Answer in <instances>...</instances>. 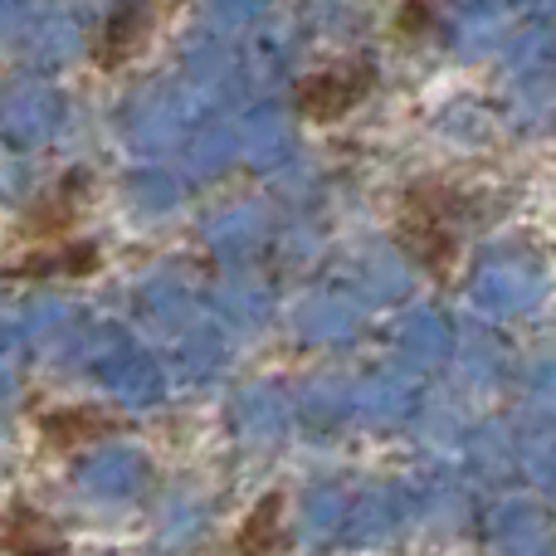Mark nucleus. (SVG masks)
I'll return each mask as SVG.
<instances>
[{
    "instance_id": "f257e3e1",
    "label": "nucleus",
    "mask_w": 556,
    "mask_h": 556,
    "mask_svg": "<svg viewBox=\"0 0 556 556\" xmlns=\"http://www.w3.org/2000/svg\"><path fill=\"white\" fill-rule=\"evenodd\" d=\"M469 211L473 201L464 191H454L450 181H420L415 191H405L395 244L405 254H415L440 283H450L454 260H459V225Z\"/></svg>"
},
{
    "instance_id": "f03ea898",
    "label": "nucleus",
    "mask_w": 556,
    "mask_h": 556,
    "mask_svg": "<svg viewBox=\"0 0 556 556\" xmlns=\"http://www.w3.org/2000/svg\"><path fill=\"white\" fill-rule=\"evenodd\" d=\"M371 88H376L371 59H342V64H332V68H317V74L298 78L293 103H298V113L313 117V123H337V117L352 113Z\"/></svg>"
},
{
    "instance_id": "7ed1b4c3",
    "label": "nucleus",
    "mask_w": 556,
    "mask_h": 556,
    "mask_svg": "<svg viewBox=\"0 0 556 556\" xmlns=\"http://www.w3.org/2000/svg\"><path fill=\"white\" fill-rule=\"evenodd\" d=\"M88 191H93L88 172H68L54 191L39 195V201L25 211V235H29V240H64V235L74 230L78 211H84Z\"/></svg>"
},
{
    "instance_id": "20e7f679",
    "label": "nucleus",
    "mask_w": 556,
    "mask_h": 556,
    "mask_svg": "<svg viewBox=\"0 0 556 556\" xmlns=\"http://www.w3.org/2000/svg\"><path fill=\"white\" fill-rule=\"evenodd\" d=\"M147 35H152V10H147L142 0H123V5L103 20V29H98L93 64L98 68H123L127 59H137V49L147 45Z\"/></svg>"
},
{
    "instance_id": "39448f33",
    "label": "nucleus",
    "mask_w": 556,
    "mask_h": 556,
    "mask_svg": "<svg viewBox=\"0 0 556 556\" xmlns=\"http://www.w3.org/2000/svg\"><path fill=\"white\" fill-rule=\"evenodd\" d=\"M117 420L103 410H93V405H74V410H49L39 415V434H45L49 450H88V444H98L103 434H113Z\"/></svg>"
},
{
    "instance_id": "423d86ee",
    "label": "nucleus",
    "mask_w": 556,
    "mask_h": 556,
    "mask_svg": "<svg viewBox=\"0 0 556 556\" xmlns=\"http://www.w3.org/2000/svg\"><path fill=\"white\" fill-rule=\"evenodd\" d=\"M64 532L54 528V522L45 518V513L25 508V503H15V508L0 518V552H15V556H54L64 552Z\"/></svg>"
},
{
    "instance_id": "0eeeda50",
    "label": "nucleus",
    "mask_w": 556,
    "mask_h": 556,
    "mask_svg": "<svg viewBox=\"0 0 556 556\" xmlns=\"http://www.w3.org/2000/svg\"><path fill=\"white\" fill-rule=\"evenodd\" d=\"M103 264L98 244H54V250H35L20 264H10L5 278H88Z\"/></svg>"
},
{
    "instance_id": "6e6552de",
    "label": "nucleus",
    "mask_w": 556,
    "mask_h": 556,
    "mask_svg": "<svg viewBox=\"0 0 556 556\" xmlns=\"http://www.w3.org/2000/svg\"><path fill=\"white\" fill-rule=\"evenodd\" d=\"M235 552L254 556V552H288V532H283V493H269L260 508L244 518L240 538H235Z\"/></svg>"
},
{
    "instance_id": "1a4fd4ad",
    "label": "nucleus",
    "mask_w": 556,
    "mask_h": 556,
    "mask_svg": "<svg viewBox=\"0 0 556 556\" xmlns=\"http://www.w3.org/2000/svg\"><path fill=\"white\" fill-rule=\"evenodd\" d=\"M430 25H434V5H430V0H405L401 15H395V29H401V35H425Z\"/></svg>"
}]
</instances>
